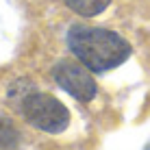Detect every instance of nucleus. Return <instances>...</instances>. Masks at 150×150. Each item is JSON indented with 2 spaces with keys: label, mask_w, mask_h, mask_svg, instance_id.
Segmentation results:
<instances>
[{
  "label": "nucleus",
  "mask_w": 150,
  "mask_h": 150,
  "mask_svg": "<svg viewBox=\"0 0 150 150\" xmlns=\"http://www.w3.org/2000/svg\"><path fill=\"white\" fill-rule=\"evenodd\" d=\"M70 52L96 74H105L109 70L120 68L131 57L133 48L128 39L120 33L102 26H87V24H74L65 35Z\"/></svg>",
  "instance_id": "f257e3e1"
},
{
  "label": "nucleus",
  "mask_w": 150,
  "mask_h": 150,
  "mask_svg": "<svg viewBox=\"0 0 150 150\" xmlns=\"http://www.w3.org/2000/svg\"><path fill=\"white\" fill-rule=\"evenodd\" d=\"M13 107L22 113L33 128L48 135H59L70 126V111L61 100H57L52 94L30 89L26 96H22Z\"/></svg>",
  "instance_id": "f03ea898"
},
{
  "label": "nucleus",
  "mask_w": 150,
  "mask_h": 150,
  "mask_svg": "<svg viewBox=\"0 0 150 150\" xmlns=\"http://www.w3.org/2000/svg\"><path fill=\"white\" fill-rule=\"evenodd\" d=\"M52 79L63 91L79 102H91L98 94V85L91 76V70H87L79 59H61L52 68Z\"/></svg>",
  "instance_id": "7ed1b4c3"
},
{
  "label": "nucleus",
  "mask_w": 150,
  "mask_h": 150,
  "mask_svg": "<svg viewBox=\"0 0 150 150\" xmlns=\"http://www.w3.org/2000/svg\"><path fill=\"white\" fill-rule=\"evenodd\" d=\"M63 2L81 18H96L109 9L111 0H63Z\"/></svg>",
  "instance_id": "20e7f679"
},
{
  "label": "nucleus",
  "mask_w": 150,
  "mask_h": 150,
  "mask_svg": "<svg viewBox=\"0 0 150 150\" xmlns=\"http://www.w3.org/2000/svg\"><path fill=\"white\" fill-rule=\"evenodd\" d=\"M20 144V133L15 128V124L7 117H0V148L13 150Z\"/></svg>",
  "instance_id": "39448f33"
}]
</instances>
